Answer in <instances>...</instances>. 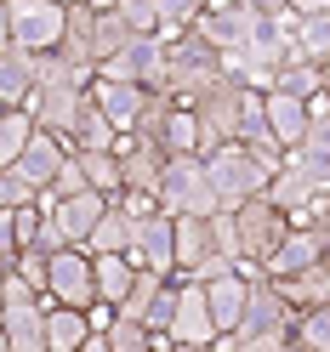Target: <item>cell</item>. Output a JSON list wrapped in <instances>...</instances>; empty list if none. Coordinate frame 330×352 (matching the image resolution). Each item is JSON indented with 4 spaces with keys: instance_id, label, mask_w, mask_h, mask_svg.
I'll list each match as a JSON object with an SVG mask.
<instances>
[{
    "instance_id": "1",
    "label": "cell",
    "mask_w": 330,
    "mask_h": 352,
    "mask_svg": "<svg viewBox=\"0 0 330 352\" xmlns=\"http://www.w3.org/2000/svg\"><path fill=\"white\" fill-rule=\"evenodd\" d=\"M205 176H211V188H216V210H239L245 199H262L268 182H274V170L262 165L245 142L211 148V153H205Z\"/></svg>"
},
{
    "instance_id": "2",
    "label": "cell",
    "mask_w": 330,
    "mask_h": 352,
    "mask_svg": "<svg viewBox=\"0 0 330 352\" xmlns=\"http://www.w3.org/2000/svg\"><path fill=\"white\" fill-rule=\"evenodd\" d=\"M154 205H160V216H171V222H183V216H216V188H211L200 153L165 160L160 188H154Z\"/></svg>"
},
{
    "instance_id": "3",
    "label": "cell",
    "mask_w": 330,
    "mask_h": 352,
    "mask_svg": "<svg viewBox=\"0 0 330 352\" xmlns=\"http://www.w3.org/2000/svg\"><path fill=\"white\" fill-rule=\"evenodd\" d=\"M12 17V46L29 57H52L63 46V23H69V6L63 0H6Z\"/></svg>"
},
{
    "instance_id": "4",
    "label": "cell",
    "mask_w": 330,
    "mask_h": 352,
    "mask_svg": "<svg viewBox=\"0 0 330 352\" xmlns=\"http://www.w3.org/2000/svg\"><path fill=\"white\" fill-rule=\"evenodd\" d=\"M228 216H234V233H239V256H245V261H256V267L279 250V239L296 228L291 216H285L279 205H268V199H245V205H239V210H228Z\"/></svg>"
},
{
    "instance_id": "5",
    "label": "cell",
    "mask_w": 330,
    "mask_h": 352,
    "mask_svg": "<svg viewBox=\"0 0 330 352\" xmlns=\"http://www.w3.org/2000/svg\"><path fill=\"white\" fill-rule=\"evenodd\" d=\"M46 296L57 307H92L97 290H92V250H80V245H63L57 256H46Z\"/></svg>"
},
{
    "instance_id": "6",
    "label": "cell",
    "mask_w": 330,
    "mask_h": 352,
    "mask_svg": "<svg viewBox=\"0 0 330 352\" xmlns=\"http://www.w3.org/2000/svg\"><path fill=\"white\" fill-rule=\"evenodd\" d=\"M125 256H131V267H143V273L177 278V222H171V216H148V222H137Z\"/></svg>"
},
{
    "instance_id": "7",
    "label": "cell",
    "mask_w": 330,
    "mask_h": 352,
    "mask_svg": "<svg viewBox=\"0 0 330 352\" xmlns=\"http://www.w3.org/2000/svg\"><path fill=\"white\" fill-rule=\"evenodd\" d=\"M85 97L97 102V114H103L108 125H114L120 137H131L154 91H143V85H125V80H97V74H92V91H85Z\"/></svg>"
},
{
    "instance_id": "8",
    "label": "cell",
    "mask_w": 330,
    "mask_h": 352,
    "mask_svg": "<svg viewBox=\"0 0 330 352\" xmlns=\"http://www.w3.org/2000/svg\"><path fill=\"white\" fill-rule=\"evenodd\" d=\"M63 165H69V142H63V137H52V131H29V142H23V153H17V176H23V182L34 188V193H46L52 188V176L63 170Z\"/></svg>"
},
{
    "instance_id": "9",
    "label": "cell",
    "mask_w": 330,
    "mask_h": 352,
    "mask_svg": "<svg viewBox=\"0 0 330 352\" xmlns=\"http://www.w3.org/2000/svg\"><path fill=\"white\" fill-rule=\"evenodd\" d=\"M171 341H188V346H216V341H223V336H216V324H211V307H205V284L177 278V318H171Z\"/></svg>"
},
{
    "instance_id": "10",
    "label": "cell",
    "mask_w": 330,
    "mask_h": 352,
    "mask_svg": "<svg viewBox=\"0 0 330 352\" xmlns=\"http://www.w3.org/2000/svg\"><path fill=\"white\" fill-rule=\"evenodd\" d=\"M245 29H251V12L239 6V0H205V12L194 17V34H200L211 52H239L245 46Z\"/></svg>"
},
{
    "instance_id": "11",
    "label": "cell",
    "mask_w": 330,
    "mask_h": 352,
    "mask_svg": "<svg viewBox=\"0 0 330 352\" xmlns=\"http://www.w3.org/2000/svg\"><path fill=\"white\" fill-rule=\"evenodd\" d=\"M296 324V307L279 296L274 278H251V301H245V318H239L234 336H268V329H291Z\"/></svg>"
},
{
    "instance_id": "12",
    "label": "cell",
    "mask_w": 330,
    "mask_h": 352,
    "mask_svg": "<svg viewBox=\"0 0 330 352\" xmlns=\"http://www.w3.org/2000/svg\"><path fill=\"white\" fill-rule=\"evenodd\" d=\"M245 301H251V278L245 273H223V278H205V307H211V324L216 336H234L239 318H245Z\"/></svg>"
},
{
    "instance_id": "13",
    "label": "cell",
    "mask_w": 330,
    "mask_h": 352,
    "mask_svg": "<svg viewBox=\"0 0 330 352\" xmlns=\"http://www.w3.org/2000/svg\"><path fill=\"white\" fill-rule=\"evenodd\" d=\"M324 250H330L324 233H313V228H291V233L279 239V250L262 261V273H268V278H291V273H302V267H313Z\"/></svg>"
},
{
    "instance_id": "14",
    "label": "cell",
    "mask_w": 330,
    "mask_h": 352,
    "mask_svg": "<svg viewBox=\"0 0 330 352\" xmlns=\"http://www.w3.org/2000/svg\"><path fill=\"white\" fill-rule=\"evenodd\" d=\"M114 153H120V188L125 193H154V188H160V170H165V153L160 148H148L137 137H120Z\"/></svg>"
},
{
    "instance_id": "15",
    "label": "cell",
    "mask_w": 330,
    "mask_h": 352,
    "mask_svg": "<svg viewBox=\"0 0 330 352\" xmlns=\"http://www.w3.org/2000/svg\"><path fill=\"white\" fill-rule=\"evenodd\" d=\"M46 301L40 296L29 307H6V318H0V341H6L12 352H46Z\"/></svg>"
},
{
    "instance_id": "16",
    "label": "cell",
    "mask_w": 330,
    "mask_h": 352,
    "mask_svg": "<svg viewBox=\"0 0 330 352\" xmlns=\"http://www.w3.org/2000/svg\"><path fill=\"white\" fill-rule=\"evenodd\" d=\"M103 210H108V199H103V193H74V199H57V210L46 216V222L63 233V245H85Z\"/></svg>"
},
{
    "instance_id": "17",
    "label": "cell",
    "mask_w": 330,
    "mask_h": 352,
    "mask_svg": "<svg viewBox=\"0 0 330 352\" xmlns=\"http://www.w3.org/2000/svg\"><path fill=\"white\" fill-rule=\"evenodd\" d=\"M34 80H40V57L17 52V46L0 52V108H29Z\"/></svg>"
},
{
    "instance_id": "18",
    "label": "cell",
    "mask_w": 330,
    "mask_h": 352,
    "mask_svg": "<svg viewBox=\"0 0 330 352\" xmlns=\"http://www.w3.org/2000/svg\"><path fill=\"white\" fill-rule=\"evenodd\" d=\"M160 153H165V160L205 153V142H200V114H194L188 102H171V108H165V120H160Z\"/></svg>"
},
{
    "instance_id": "19",
    "label": "cell",
    "mask_w": 330,
    "mask_h": 352,
    "mask_svg": "<svg viewBox=\"0 0 330 352\" xmlns=\"http://www.w3.org/2000/svg\"><path fill=\"white\" fill-rule=\"evenodd\" d=\"M268 91H279V97H296V102H313V97H324L319 63H307L302 52H291L285 63H274V85H268Z\"/></svg>"
},
{
    "instance_id": "20",
    "label": "cell",
    "mask_w": 330,
    "mask_h": 352,
    "mask_svg": "<svg viewBox=\"0 0 330 352\" xmlns=\"http://www.w3.org/2000/svg\"><path fill=\"white\" fill-rule=\"evenodd\" d=\"M92 341V318L80 307H57L46 301V352H80Z\"/></svg>"
},
{
    "instance_id": "21",
    "label": "cell",
    "mask_w": 330,
    "mask_h": 352,
    "mask_svg": "<svg viewBox=\"0 0 330 352\" xmlns=\"http://www.w3.org/2000/svg\"><path fill=\"white\" fill-rule=\"evenodd\" d=\"M307 125H313V114H307V102H296V97H279V91H268V131H274V142H279L285 153H291V148H302Z\"/></svg>"
},
{
    "instance_id": "22",
    "label": "cell",
    "mask_w": 330,
    "mask_h": 352,
    "mask_svg": "<svg viewBox=\"0 0 330 352\" xmlns=\"http://www.w3.org/2000/svg\"><path fill=\"white\" fill-rule=\"evenodd\" d=\"M131 284H137L131 256H92V290H97L103 307H120L131 296Z\"/></svg>"
},
{
    "instance_id": "23",
    "label": "cell",
    "mask_w": 330,
    "mask_h": 352,
    "mask_svg": "<svg viewBox=\"0 0 330 352\" xmlns=\"http://www.w3.org/2000/svg\"><path fill=\"white\" fill-rule=\"evenodd\" d=\"M131 233H137V222H131L120 205H108V210L97 216L92 239H85L80 250H92V256H125V250H131Z\"/></svg>"
},
{
    "instance_id": "24",
    "label": "cell",
    "mask_w": 330,
    "mask_h": 352,
    "mask_svg": "<svg viewBox=\"0 0 330 352\" xmlns=\"http://www.w3.org/2000/svg\"><path fill=\"white\" fill-rule=\"evenodd\" d=\"M114 142H120V131L97 114V102H92V97H85L80 120H74V131H69V153H103V148L114 153Z\"/></svg>"
},
{
    "instance_id": "25",
    "label": "cell",
    "mask_w": 330,
    "mask_h": 352,
    "mask_svg": "<svg viewBox=\"0 0 330 352\" xmlns=\"http://www.w3.org/2000/svg\"><path fill=\"white\" fill-rule=\"evenodd\" d=\"M74 165H80V176H85V188L103 193L108 205L125 193V188H120V153H108V148H103V153H74Z\"/></svg>"
},
{
    "instance_id": "26",
    "label": "cell",
    "mask_w": 330,
    "mask_h": 352,
    "mask_svg": "<svg viewBox=\"0 0 330 352\" xmlns=\"http://www.w3.org/2000/svg\"><path fill=\"white\" fill-rule=\"evenodd\" d=\"M291 40L307 63H324L330 57V12H307V17H291Z\"/></svg>"
},
{
    "instance_id": "27",
    "label": "cell",
    "mask_w": 330,
    "mask_h": 352,
    "mask_svg": "<svg viewBox=\"0 0 330 352\" xmlns=\"http://www.w3.org/2000/svg\"><path fill=\"white\" fill-rule=\"evenodd\" d=\"M131 40H137V34L120 23V12H114V6H97V23H92V63H108L114 52H125Z\"/></svg>"
},
{
    "instance_id": "28",
    "label": "cell",
    "mask_w": 330,
    "mask_h": 352,
    "mask_svg": "<svg viewBox=\"0 0 330 352\" xmlns=\"http://www.w3.org/2000/svg\"><path fill=\"white\" fill-rule=\"evenodd\" d=\"M29 131H34L29 108H0V170L17 165V153H23V142H29Z\"/></svg>"
},
{
    "instance_id": "29",
    "label": "cell",
    "mask_w": 330,
    "mask_h": 352,
    "mask_svg": "<svg viewBox=\"0 0 330 352\" xmlns=\"http://www.w3.org/2000/svg\"><path fill=\"white\" fill-rule=\"evenodd\" d=\"M291 341L307 352H330V301L324 307H302L296 324H291Z\"/></svg>"
},
{
    "instance_id": "30",
    "label": "cell",
    "mask_w": 330,
    "mask_h": 352,
    "mask_svg": "<svg viewBox=\"0 0 330 352\" xmlns=\"http://www.w3.org/2000/svg\"><path fill=\"white\" fill-rule=\"evenodd\" d=\"M103 341H108V352H154V336L125 313H114V324L103 329Z\"/></svg>"
},
{
    "instance_id": "31",
    "label": "cell",
    "mask_w": 330,
    "mask_h": 352,
    "mask_svg": "<svg viewBox=\"0 0 330 352\" xmlns=\"http://www.w3.org/2000/svg\"><path fill=\"white\" fill-rule=\"evenodd\" d=\"M114 12L137 40H160V12H154V0H114Z\"/></svg>"
},
{
    "instance_id": "32",
    "label": "cell",
    "mask_w": 330,
    "mask_h": 352,
    "mask_svg": "<svg viewBox=\"0 0 330 352\" xmlns=\"http://www.w3.org/2000/svg\"><path fill=\"white\" fill-rule=\"evenodd\" d=\"M160 284H165L160 273H143V267H137V284H131V296L114 307V313H125V318H137V324H143V313L154 307V296H160Z\"/></svg>"
},
{
    "instance_id": "33",
    "label": "cell",
    "mask_w": 330,
    "mask_h": 352,
    "mask_svg": "<svg viewBox=\"0 0 330 352\" xmlns=\"http://www.w3.org/2000/svg\"><path fill=\"white\" fill-rule=\"evenodd\" d=\"M223 352H285L291 346V329H268V336H223Z\"/></svg>"
},
{
    "instance_id": "34",
    "label": "cell",
    "mask_w": 330,
    "mask_h": 352,
    "mask_svg": "<svg viewBox=\"0 0 330 352\" xmlns=\"http://www.w3.org/2000/svg\"><path fill=\"white\" fill-rule=\"evenodd\" d=\"M296 153L330 170V120H313V125H307V137H302V148H296Z\"/></svg>"
},
{
    "instance_id": "35",
    "label": "cell",
    "mask_w": 330,
    "mask_h": 352,
    "mask_svg": "<svg viewBox=\"0 0 330 352\" xmlns=\"http://www.w3.org/2000/svg\"><path fill=\"white\" fill-rule=\"evenodd\" d=\"M23 205H34V188L17 170H0V210H23Z\"/></svg>"
},
{
    "instance_id": "36",
    "label": "cell",
    "mask_w": 330,
    "mask_h": 352,
    "mask_svg": "<svg viewBox=\"0 0 330 352\" xmlns=\"http://www.w3.org/2000/svg\"><path fill=\"white\" fill-rule=\"evenodd\" d=\"M12 273L23 278V284H34L40 296H46V256H40V250H17V261H12Z\"/></svg>"
},
{
    "instance_id": "37",
    "label": "cell",
    "mask_w": 330,
    "mask_h": 352,
    "mask_svg": "<svg viewBox=\"0 0 330 352\" xmlns=\"http://www.w3.org/2000/svg\"><path fill=\"white\" fill-rule=\"evenodd\" d=\"M40 222H46V216H40L34 205L12 210V228H17V250H34V239H40Z\"/></svg>"
},
{
    "instance_id": "38",
    "label": "cell",
    "mask_w": 330,
    "mask_h": 352,
    "mask_svg": "<svg viewBox=\"0 0 330 352\" xmlns=\"http://www.w3.org/2000/svg\"><path fill=\"white\" fill-rule=\"evenodd\" d=\"M52 193H57V199H74V193H92V188H85V176H80V165H74V153H69V165H63V170L52 176Z\"/></svg>"
},
{
    "instance_id": "39",
    "label": "cell",
    "mask_w": 330,
    "mask_h": 352,
    "mask_svg": "<svg viewBox=\"0 0 330 352\" xmlns=\"http://www.w3.org/2000/svg\"><path fill=\"white\" fill-rule=\"evenodd\" d=\"M29 301H40V290H34V284H23L17 273H6V278H0V307H29Z\"/></svg>"
},
{
    "instance_id": "40",
    "label": "cell",
    "mask_w": 330,
    "mask_h": 352,
    "mask_svg": "<svg viewBox=\"0 0 330 352\" xmlns=\"http://www.w3.org/2000/svg\"><path fill=\"white\" fill-rule=\"evenodd\" d=\"M296 228H313V233H324V239H330V193H319V199L307 205V216H302Z\"/></svg>"
},
{
    "instance_id": "41",
    "label": "cell",
    "mask_w": 330,
    "mask_h": 352,
    "mask_svg": "<svg viewBox=\"0 0 330 352\" xmlns=\"http://www.w3.org/2000/svg\"><path fill=\"white\" fill-rule=\"evenodd\" d=\"M251 17H285V0H239Z\"/></svg>"
},
{
    "instance_id": "42",
    "label": "cell",
    "mask_w": 330,
    "mask_h": 352,
    "mask_svg": "<svg viewBox=\"0 0 330 352\" xmlns=\"http://www.w3.org/2000/svg\"><path fill=\"white\" fill-rule=\"evenodd\" d=\"M0 250L17 256V228H12V210H0Z\"/></svg>"
},
{
    "instance_id": "43",
    "label": "cell",
    "mask_w": 330,
    "mask_h": 352,
    "mask_svg": "<svg viewBox=\"0 0 330 352\" xmlns=\"http://www.w3.org/2000/svg\"><path fill=\"white\" fill-rule=\"evenodd\" d=\"M291 17H307V12H330V0H285Z\"/></svg>"
},
{
    "instance_id": "44",
    "label": "cell",
    "mask_w": 330,
    "mask_h": 352,
    "mask_svg": "<svg viewBox=\"0 0 330 352\" xmlns=\"http://www.w3.org/2000/svg\"><path fill=\"white\" fill-rule=\"evenodd\" d=\"M12 46V17H6V0H0V52Z\"/></svg>"
},
{
    "instance_id": "45",
    "label": "cell",
    "mask_w": 330,
    "mask_h": 352,
    "mask_svg": "<svg viewBox=\"0 0 330 352\" xmlns=\"http://www.w3.org/2000/svg\"><path fill=\"white\" fill-rule=\"evenodd\" d=\"M165 352H216V346H188V341H171Z\"/></svg>"
},
{
    "instance_id": "46",
    "label": "cell",
    "mask_w": 330,
    "mask_h": 352,
    "mask_svg": "<svg viewBox=\"0 0 330 352\" xmlns=\"http://www.w3.org/2000/svg\"><path fill=\"white\" fill-rule=\"evenodd\" d=\"M80 352H108V341H103V336H92V341H85Z\"/></svg>"
},
{
    "instance_id": "47",
    "label": "cell",
    "mask_w": 330,
    "mask_h": 352,
    "mask_svg": "<svg viewBox=\"0 0 330 352\" xmlns=\"http://www.w3.org/2000/svg\"><path fill=\"white\" fill-rule=\"evenodd\" d=\"M12 261H17V256H6V250H0V278H6V273H12Z\"/></svg>"
},
{
    "instance_id": "48",
    "label": "cell",
    "mask_w": 330,
    "mask_h": 352,
    "mask_svg": "<svg viewBox=\"0 0 330 352\" xmlns=\"http://www.w3.org/2000/svg\"><path fill=\"white\" fill-rule=\"evenodd\" d=\"M63 6H108V0H63Z\"/></svg>"
},
{
    "instance_id": "49",
    "label": "cell",
    "mask_w": 330,
    "mask_h": 352,
    "mask_svg": "<svg viewBox=\"0 0 330 352\" xmlns=\"http://www.w3.org/2000/svg\"><path fill=\"white\" fill-rule=\"evenodd\" d=\"M285 352H307V346H296V341H291V346H285Z\"/></svg>"
},
{
    "instance_id": "50",
    "label": "cell",
    "mask_w": 330,
    "mask_h": 352,
    "mask_svg": "<svg viewBox=\"0 0 330 352\" xmlns=\"http://www.w3.org/2000/svg\"><path fill=\"white\" fill-rule=\"evenodd\" d=\"M0 318H6V307H0Z\"/></svg>"
},
{
    "instance_id": "51",
    "label": "cell",
    "mask_w": 330,
    "mask_h": 352,
    "mask_svg": "<svg viewBox=\"0 0 330 352\" xmlns=\"http://www.w3.org/2000/svg\"><path fill=\"white\" fill-rule=\"evenodd\" d=\"M108 6H114V0H108Z\"/></svg>"
},
{
    "instance_id": "52",
    "label": "cell",
    "mask_w": 330,
    "mask_h": 352,
    "mask_svg": "<svg viewBox=\"0 0 330 352\" xmlns=\"http://www.w3.org/2000/svg\"><path fill=\"white\" fill-rule=\"evenodd\" d=\"M154 352H160V346H154Z\"/></svg>"
},
{
    "instance_id": "53",
    "label": "cell",
    "mask_w": 330,
    "mask_h": 352,
    "mask_svg": "<svg viewBox=\"0 0 330 352\" xmlns=\"http://www.w3.org/2000/svg\"><path fill=\"white\" fill-rule=\"evenodd\" d=\"M216 352H223V346H216Z\"/></svg>"
}]
</instances>
